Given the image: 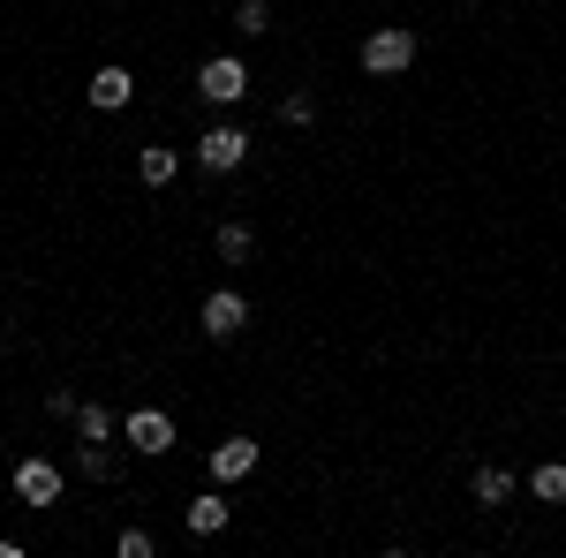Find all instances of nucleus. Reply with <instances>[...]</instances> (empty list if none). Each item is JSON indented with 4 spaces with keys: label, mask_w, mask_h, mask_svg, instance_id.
<instances>
[{
    "label": "nucleus",
    "mask_w": 566,
    "mask_h": 558,
    "mask_svg": "<svg viewBox=\"0 0 566 558\" xmlns=\"http://www.w3.org/2000/svg\"><path fill=\"white\" fill-rule=\"evenodd\" d=\"M528 491H536L544 506H566V461H544V468L528 475Z\"/></svg>",
    "instance_id": "12"
},
{
    "label": "nucleus",
    "mask_w": 566,
    "mask_h": 558,
    "mask_svg": "<svg viewBox=\"0 0 566 558\" xmlns=\"http://www.w3.org/2000/svg\"><path fill=\"white\" fill-rule=\"evenodd\" d=\"M250 468H258V438H227V445H212V475L219 483H242Z\"/></svg>",
    "instance_id": "8"
},
{
    "label": "nucleus",
    "mask_w": 566,
    "mask_h": 558,
    "mask_svg": "<svg viewBox=\"0 0 566 558\" xmlns=\"http://www.w3.org/2000/svg\"><path fill=\"white\" fill-rule=\"evenodd\" d=\"M175 151H167V144H144V151H136V173H144V189H167V181H175Z\"/></svg>",
    "instance_id": "10"
},
{
    "label": "nucleus",
    "mask_w": 566,
    "mask_h": 558,
    "mask_svg": "<svg viewBox=\"0 0 566 558\" xmlns=\"http://www.w3.org/2000/svg\"><path fill=\"white\" fill-rule=\"evenodd\" d=\"M181 520H189V536H219V528H227V498H219V491H197Z\"/></svg>",
    "instance_id": "9"
},
{
    "label": "nucleus",
    "mask_w": 566,
    "mask_h": 558,
    "mask_svg": "<svg viewBox=\"0 0 566 558\" xmlns=\"http://www.w3.org/2000/svg\"><path fill=\"white\" fill-rule=\"evenodd\" d=\"M280 114H287V129H310V122H317V98H310V91H287Z\"/></svg>",
    "instance_id": "15"
},
{
    "label": "nucleus",
    "mask_w": 566,
    "mask_h": 558,
    "mask_svg": "<svg viewBox=\"0 0 566 558\" xmlns=\"http://www.w3.org/2000/svg\"><path fill=\"white\" fill-rule=\"evenodd\" d=\"M242 325H250V302L234 295V287H219V295H205V333H212V340H234Z\"/></svg>",
    "instance_id": "4"
},
{
    "label": "nucleus",
    "mask_w": 566,
    "mask_h": 558,
    "mask_svg": "<svg viewBox=\"0 0 566 558\" xmlns=\"http://www.w3.org/2000/svg\"><path fill=\"white\" fill-rule=\"evenodd\" d=\"M197 91H205V98H212V106H234V98H242V91H250V69H242V61H227V53H219V61H205V69H197Z\"/></svg>",
    "instance_id": "3"
},
{
    "label": "nucleus",
    "mask_w": 566,
    "mask_h": 558,
    "mask_svg": "<svg viewBox=\"0 0 566 558\" xmlns=\"http://www.w3.org/2000/svg\"><path fill=\"white\" fill-rule=\"evenodd\" d=\"M122 430H129L136 453H167V445H175V415H167V408H136Z\"/></svg>",
    "instance_id": "5"
},
{
    "label": "nucleus",
    "mask_w": 566,
    "mask_h": 558,
    "mask_svg": "<svg viewBox=\"0 0 566 558\" xmlns=\"http://www.w3.org/2000/svg\"><path fill=\"white\" fill-rule=\"evenodd\" d=\"M408 61H416V31H408V23H378V31L363 39V69H370V76H400Z\"/></svg>",
    "instance_id": "1"
},
{
    "label": "nucleus",
    "mask_w": 566,
    "mask_h": 558,
    "mask_svg": "<svg viewBox=\"0 0 566 558\" xmlns=\"http://www.w3.org/2000/svg\"><path fill=\"white\" fill-rule=\"evenodd\" d=\"M15 498H23V506H53V498H61V468H53V461H23V468H15Z\"/></svg>",
    "instance_id": "6"
},
{
    "label": "nucleus",
    "mask_w": 566,
    "mask_h": 558,
    "mask_svg": "<svg viewBox=\"0 0 566 558\" xmlns=\"http://www.w3.org/2000/svg\"><path fill=\"white\" fill-rule=\"evenodd\" d=\"M250 159V136L234 129V122H219V129H205V144H197V167L205 173H234Z\"/></svg>",
    "instance_id": "2"
},
{
    "label": "nucleus",
    "mask_w": 566,
    "mask_h": 558,
    "mask_svg": "<svg viewBox=\"0 0 566 558\" xmlns=\"http://www.w3.org/2000/svg\"><path fill=\"white\" fill-rule=\"evenodd\" d=\"M84 475H114V453L106 445H84Z\"/></svg>",
    "instance_id": "17"
},
{
    "label": "nucleus",
    "mask_w": 566,
    "mask_h": 558,
    "mask_svg": "<svg viewBox=\"0 0 566 558\" xmlns=\"http://www.w3.org/2000/svg\"><path fill=\"white\" fill-rule=\"evenodd\" d=\"M76 430H84V445H106V438H114V415H106L98 400H84V408H76Z\"/></svg>",
    "instance_id": "14"
},
{
    "label": "nucleus",
    "mask_w": 566,
    "mask_h": 558,
    "mask_svg": "<svg viewBox=\"0 0 566 558\" xmlns=\"http://www.w3.org/2000/svg\"><path fill=\"white\" fill-rule=\"evenodd\" d=\"M469 491H476V506H506V498H514V475H506V468H476Z\"/></svg>",
    "instance_id": "11"
},
{
    "label": "nucleus",
    "mask_w": 566,
    "mask_h": 558,
    "mask_svg": "<svg viewBox=\"0 0 566 558\" xmlns=\"http://www.w3.org/2000/svg\"><path fill=\"white\" fill-rule=\"evenodd\" d=\"M264 23H272V8H264V0H242V8H234V31H250V39H258Z\"/></svg>",
    "instance_id": "16"
},
{
    "label": "nucleus",
    "mask_w": 566,
    "mask_h": 558,
    "mask_svg": "<svg viewBox=\"0 0 566 558\" xmlns=\"http://www.w3.org/2000/svg\"><path fill=\"white\" fill-rule=\"evenodd\" d=\"M84 98L98 106V114H114V106H129V98H136V76H129V69H98V76L84 84Z\"/></svg>",
    "instance_id": "7"
},
{
    "label": "nucleus",
    "mask_w": 566,
    "mask_h": 558,
    "mask_svg": "<svg viewBox=\"0 0 566 558\" xmlns=\"http://www.w3.org/2000/svg\"><path fill=\"white\" fill-rule=\"evenodd\" d=\"M250 250H258V234H250L242 219H227V227H219V257H227V264H242Z\"/></svg>",
    "instance_id": "13"
}]
</instances>
